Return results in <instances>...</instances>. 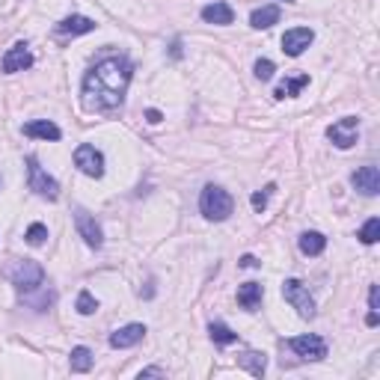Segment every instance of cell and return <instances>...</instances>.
Wrapping results in <instances>:
<instances>
[{"instance_id": "obj_26", "label": "cell", "mask_w": 380, "mask_h": 380, "mask_svg": "<svg viewBox=\"0 0 380 380\" xmlns=\"http://www.w3.org/2000/svg\"><path fill=\"white\" fill-rule=\"evenodd\" d=\"M24 238H27V244H33V247H42V244H45V238H48V229H45L42 223H33L30 229H27V235H24Z\"/></svg>"}, {"instance_id": "obj_1", "label": "cell", "mask_w": 380, "mask_h": 380, "mask_svg": "<svg viewBox=\"0 0 380 380\" xmlns=\"http://www.w3.org/2000/svg\"><path fill=\"white\" fill-rule=\"evenodd\" d=\"M128 84H131V62L125 57L113 54V57L98 60L84 78V89H80L84 107L98 113L116 110L125 102Z\"/></svg>"}, {"instance_id": "obj_35", "label": "cell", "mask_w": 380, "mask_h": 380, "mask_svg": "<svg viewBox=\"0 0 380 380\" xmlns=\"http://www.w3.org/2000/svg\"><path fill=\"white\" fill-rule=\"evenodd\" d=\"M285 3H294V0H285Z\"/></svg>"}, {"instance_id": "obj_3", "label": "cell", "mask_w": 380, "mask_h": 380, "mask_svg": "<svg viewBox=\"0 0 380 380\" xmlns=\"http://www.w3.org/2000/svg\"><path fill=\"white\" fill-rule=\"evenodd\" d=\"M12 285L21 294L39 292V288L45 285V270H42V265H36V261H30V259L18 261V265L12 268Z\"/></svg>"}, {"instance_id": "obj_28", "label": "cell", "mask_w": 380, "mask_h": 380, "mask_svg": "<svg viewBox=\"0 0 380 380\" xmlns=\"http://www.w3.org/2000/svg\"><path fill=\"white\" fill-rule=\"evenodd\" d=\"M252 71H256L259 80H270V78H274V71H276V66L270 60H256V69H252Z\"/></svg>"}, {"instance_id": "obj_10", "label": "cell", "mask_w": 380, "mask_h": 380, "mask_svg": "<svg viewBox=\"0 0 380 380\" xmlns=\"http://www.w3.org/2000/svg\"><path fill=\"white\" fill-rule=\"evenodd\" d=\"M0 66H3L6 75H15V71H24V69L33 66V54L24 42H18L3 54V62H0Z\"/></svg>"}, {"instance_id": "obj_33", "label": "cell", "mask_w": 380, "mask_h": 380, "mask_svg": "<svg viewBox=\"0 0 380 380\" xmlns=\"http://www.w3.org/2000/svg\"><path fill=\"white\" fill-rule=\"evenodd\" d=\"M368 327H377V312H368V318H366Z\"/></svg>"}, {"instance_id": "obj_2", "label": "cell", "mask_w": 380, "mask_h": 380, "mask_svg": "<svg viewBox=\"0 0 380 380\" xmlns=\"http://www.w3.org/2000/svg\"><path fill=\"white\" fill-rule=\"evenodd\" d=\"M199 211H202L208 220L223 223V220H229V214L235 211V202H232V196L226 193L223 187L208 185L202 190V196H199Z\"/></svg>"}, {"instance_id": "obj_22", "label": "cell", "mask_w": 380, "mask_h": 380, "mask_svg": "<svg viewBox=\"0 0 380 380\" xmlns=\"http://www.w3.org/2000/svg\"><path fill=\"white\" fill-rule=\"evenodd\" d=\"M303 86H309V75H297V78H285L283 84L276 86V98H292V95H297Z\"/></svg>"}, {"instance_id": "obj_18", "label": "cell", "mask_w": 380, "mask_h": 380, "mask_svg": "<svg viewBox=\"0 0 380 380\" xmlns=\"http://www.w3.org/2000/svg\"><path fill=\"white\" fill-rule=\"evenodd\" d=\"M261 297H265V288H261L259 283H244V285L238 288V303H241V306H244V309H247V312L259 309Z\"/></svg>"}, {"instance_id": "obj_23", "label": "cell", "mask_w": 380, "mask_h": 380, "mask_svg": "<svg viewBox=\"0 0 380 380\" xmlns=\"http://www.w3.org/2000/svg\"><path fill=\"white\" fill-rule=\"evenodd\" d=\"M208 333H211V339H214V345H220V348H226V345H235L238 342V333H232L226 324H220V321H214L211 327H208Z\"/></svg>"}, {"instance_id": "obj_9", "label": "cell", "mask_w": 380, "mask_h": 380, "mask_svg": "<svg viewBox=\"0 0 380 380\" xmlns=\"http://www.w3.org/2000/svg\"><path fill=\"white\" fill-rule=\"evenodd\" d=\"M75 226H78V235L86 241V247L98 250L104 244V235H102V226L95 223V217L84 211V208H75Z\"/></svg>"}, {"instance_id": "obj_25", "label": "cell", "mask_w": 380, "mask_h": 380, "mask_svg": "<svg viewBox=\"0 0 380 380\" xmlns=\"http://www.w3.org/2000/svg\"><path fill=\"white\" fill-rule=\"evenodd\" d=\"M75 309L80 312V315H93V312H98V300L89 292H80L78 294V303H75Z\"/></svg>"}, {"instance_id": "obj_24", "label": "cell", "mask_w": 380, "mask_h": 380, "mask_svg": "<svg viewBox=\"0 0 380 380\" xmlns=\"http://www.w3.org/2000/svg\"><path fill=\"white\" fill-rule=\"evenodd\" d=\"M377 238H380V220L372 217V220L359 229V241H363V244H377Z\"/></svg>"}, {"instance_id": "obj_29", "label": "cell", "mask_w": 380, "mask_h": 380, "mask_svg": "<svg viewBox=\"0 0 380 380\" xmlns=\"http://www.w3.org/2000/svg\"><path fill=\"white\" fill-rule=\"evenodd\" d=\"M368 306H372V312L380 309V292H377V285L368 288Z\"/></svg>"}, {"instance_id": "obj_15", "label": "cell", "mask_w": 380, "mask_h": 380, "mask_svg": "<svg viewBox=\"0 0 380 380\" xmlns=\"http://www.w3.org/2000/svg\"><path fill=\"white\" fill-rule=\"evenodd\" d=\"M202 21H205V24H220V27H226V24H232V21H235V12H232V6H229V3L217 0V3L202 6Z\"/></svg>"}, {"instance_id": "obj_11", "label": "cell", "mask_w": 380, "mask_h": 380, "mask_svg": "<svg viewBox=\"0 0 380 380\" xmlns=\"http://www.w3.org/2000/svg\"><path fill=\"white\" fill-rule=\"evenodd\" d=\"M351 185H354L363 196H377L380 193V169L375 164L359 167L354 176H351Z\"/></svg>"}, {"instance_id": "obj_30", "label": "cell", "mask_w": 380, "mask_h": 380, "mask_svg": "<svg viewBox=\"0 0 380 380\" xmlns=\"http://www.w3.org/2000/svg\"><path fill=\"white\" fill-rule=\"evenodd\" d=\"M167 372H164V368H143V372H140V377H164Z\"/></svg>"}, {"instance_id": "obj_6", "label": "cell", "mask_w": 380, "mask_h": 380, "mask_svg": "<svg viewBox=\"0 0 380 380\" xmlns=\"http://www.w3.org/2000/svg\"><path fill=\"white\" fill-rule=\"evenodd\" d=\"M327 137H330V143L336 149L357 146V140H359V119H357V116H342L339 122H333L330 128H327Z\"/></svg>"}, {"instance_id": "obj_17", "label": "cell", "mask_w": 380, "mask_h": 380, "mask_svg": "<svg viewBox=\"0 0 380 380\" xmlns=\"http://www.w3.org/2000/svg\"><path fill=\"white\" fill-rule=\"evenodd\" d=\"M279 6L276 3H268V6H261V9H252V15H250V24L256 27V30H268V27H274L279 21Z\"/></svg>"}, {"instance_id": "obj_21", "label": "cell", "mask_w": 380, "mask_h": 380, "mask_svg": "<svg viewBox=\"0 0 380 380\" xmlns=\"http://www.w3.org/2000/svg\"><path fill=\"white\" fill-rule=\"evenodd\" d=\"M93 363H95V357H93V351L89 348H75L71 351V357H69V366H71V372H78V375H84V372H89L93 368Z\"/></svg>"}, {"instance_id": "obj_13", "label": "cell", "mask_w": 380, "mask_h": 380, "mask_svg": "<svg viewBox=\"0 0 380 380\" xmlns=\"http://www.w3.org/2000/svg\"><path fill=\"white\" fill-rule=\"evenodd\" d=\"M143 336H146V327H143V324H128V327H119L110 336V348H119V351L134 348L137 342H143Z\"/></svg>"}, {"instance_id": "obj_5", "label": "cell", "mask_w": 380, "mask_h": 380, "mask_svg": "<svg viewBox=\"0 0 380 380\" xmlns=\"http://www.w3.org/2000/svg\"><path fill=\"white\" fill-rule=\"evenodd\" d=\"M283 297L294 306L300 318H315V300H312L309 288H306L300 279H285V283H283Z\"/></svg>"}, {"instance_id": "obj_4", "label": "cell", "mask_w": 380, "mask_h": 380, "mask_svg": "<svg viewBox=\"0 0 380 380\" xmlns=\"http://www.w3.org/2000/svg\"><path fill=\"white\" fill-rule=\"evenodd\" d=\"M27 182H30V190L33 193H39L42 199H57L60 196V185L57 178H51L48 173L42 169V164L36 158H27Z\"/></svg>"}, {"instance_id": "obj_19", "label": "cell", "mask_w": 380, "mask_h": 380, "mask_svg": "<svg viewBox=\"0 0 380 380\" xmlns=\"http://www.w3.org/2000/svg\"><path fill=\"white\" fill-rule=\"evenodd\" d=\"M238 366L247 368L252 377H261V375H265V368H268V357L259 354V351H247V354L238 357Z\"/></svg>"}, {"instance_id": "obj_7", "label": "cell", "mask_w": 380, "mask_h": 380, "mask_svg": "<svg viewBox=\"0 0 380 380\" xmlns=\"http://www.w3.org/2000/svg\"><path fill=\"white\" fill-rule=\"evenodd\" d=\"M75 164H78L80 173L89 176V178H102L104 176V155L95 146H89V143H84V146L75 149Z\"/></svg>"}, {"instance_id": "obj_34", "label": "cell", "mask_w": 380, "mask_h": 380, "mask_svg": "<svg viewBox=\"0 0 380 380\" xmlns=\"http://www.w3.org/2000/svg\"><path fill=\"white\" fill-rule=\"evenodd\" d=\"M173 57H176V60L182 57V42H173Z\"/></svg>"}, {"instance_id": "obj_32", "label": "cell", "mask_w": 380, "mask_h": 380, "mask_svg": "<svg viewBox=\"0 0 380 380\" xmlns=\"http://www.w3.org/2000/svg\"><path fill=\"white\" fill-rule=\"evenodd\" d=\"M241 268H259L256 256H241Z\"/></svg>"}, {"instance_id": "obj_12", "label": "cell", "mask_w": 380, "mask_h": 380, "mask_svg": "<svg viewBox=\"0 0 380 380\" xmlns=\"http://www.w3.org/2000/svg\"><path fill=\"white\" fill-rule=\"evenodd\" d=\"M312 39H315V33L309 30V27H294V30H285L283 51L288 54V57H300V54L312 45Z\"/></svg>"}, {"instance_id": "obj_8", "label": "cell", "mask_w": 380, "mask_h": 380, "mask_svg": "<svg viewBox=\"0 0 380 380\" xmlns=\"http://www.w3.org/2000/svg\"><path fill=\"white\" fill-rule=\"evenodd\" d=\"M288 348H292L300 359H312V363H318V359L327 357V342L321 336H294L288 342Z\"/></svg>"}, {"instance_id": "obj_14", "label": "cell", "mask_w": 380, "mask_h": 380, "mask_svg": "<svg viewBox=\"0 0 380 380\" xmlns=\"http://www.w3.org/2000/svg\"><path fill=\"white\" fill-rule=\"evenodd\" d=\"M93 30H95V21L86 15H69L57 24L60 36H84V33H93Z\"/></svg>"}, {"instance_id": "obj_27", "label": "cell", "mask_w": 380, "mask_h": 380, "mask_svg": "<svg viewBox=\"0 0 380 380\" xmlns=\"http://www.w3.org/2000/svg\"><path fill=\"white\" fill-rule=\"evenodd\" d=\"M274 190H276L274 185H268L265 190H259V193H252V199H250V202H252V208H256L259 214H261V211H265V208H268V196L274 193Z\"/></svg>"}, {"instance_id": "obj_31", "label": "cell", "mask_w": 380, "mask_h": 380, "mask_svg": "<svg viewBox=\"0 0 380 380\" xmlns=\"http://www.w3.org/2000/svg\"><path fill=\"white\" fill-rule=\"evenodd\" d=\"M146 119H149L152 125H158L161 119H164V116H161V110H155V107H152V110H146Z\"/></svg>"}, {"instance_id": "obj_16", "label": "cell", "mask_w": 380, "mask_h": 380, "mask_svg": "<svg viewBox=\"0 0 380 380\" xmlns=\"http://www.w3.org/2000/svg\"><path fill=\"white\" fill-rule=\"evenodd\" d=\"M24 134H27V137H36V140H60V137H62V131H60L54 122H48V119H33V122H27V125H24Z\"/></svg>"}, {"instance_id": "obj_20", "label": "cell", "mask_w": 380, "mask_h": 380, "mask_svg": "<svg viewBox=\"0 0 380 380\" xmlns=\"http://www.w3.org/2000/svg\"><path fill=\"white\" fill-rule=\"evenodd\" d=\"M297 244H300V252H303V256H321L324 247H327V238H324L321 232H303Z\"/></svg>"}]
</instances>
